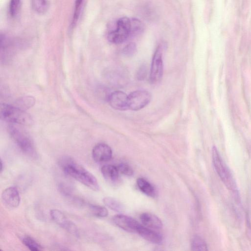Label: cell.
Returning a JSON list of instances; mask_svg holds the SVG:
<instances>
[{"label": "cell", "instance_id": "obj_1", "mask_svg": "<svg viewBox=\"0 0 251 251\" xmlns=\"http://www.w3.org/2000/svg\"><path fill=\"white\" fill-rule=\"evenodd\" d=\"M59 164L64 172L90 189L97 191L99 185L95 176L70 157H63Z\"/></svg>", "mask_w": 251, "mask_h": 251}, {"label": "cell", "instance_id": "obj_2", "mask_svg": "<svg viewBox=\"0 0 251 251\" xmlns=\"http://www.w3.org/2000/svg\"><path fill=\"white\" fill-rule=\"evenodd\" d=\"M212 152V163L217 175L227 189L234 192H236L235 180L216 147H213Z\"/></svg>", "mask_w": 251, "mask_h": 251}, {"label": "cell", "instance_id": "obj_3", "mask_svg": "<svg viewBox=\"0 0 251 251\" xmlns=\"http://www.w3.org/2000/svg\"><path fill=\"white\" fill-rule=\"evenodd\" d=\"M8 130L12 138L25 154L30 157L37 156L34 142L27 132L17 125H10Z\"/></svg>", "mask_w": 251, "mask_h": 251}, {"label": "cell", "instance_id": "obj_4", "mask_svg": "<svg viewBox=\"0 0 251 251\" xmlns=\"http://www.w3.org/2000/svg\"><path fill=\"white\" fill-rule=\"evenodd\" d=\"M1 117L5 121L16 125L31 126L33 119L23 109L5 103L0 106Z\"/></svg>", "mask_w": 251, "mask_h": 251}, {"label": "cell", "instance_id": "obj_5", "mask_svg": "<svg viewBox=\"0 0 251 251\" xmlns=\"http://www.w3.org/2000/svg\"><path fill=\"white\" fill-rule=\"evenodd\" d=\"M130 20L124 17L119 19L116 23V28L109 31L107 38L114 44H121L126 41L130 36Z\"/></svg>", "mask_w": 251, "mask_h": 251}, {"label": "cell", "instance_id": "obj_6", "mask_svg": "<svg viewBox=\"0 0 251 251\" xmlns=\"http://www.w3.org/2000/svg\"><path fill=\"white\" fill-rule=\"evenodd\" d=\"M151 93L146 90H136L128 95V109L139 110L147 105L151 100Z\"/></svg>", "mask_w": 251, "mask_h": 251}, {"label": "cell", "instance_id": "obj_7", "mask_svg": "<svg viewBox=\"0 0 251 251\" xmlns=\"http://www.w3.org/2000/svg\"><path fill=\"white\" fill-rule=\"evenodd\" d=\"M163 72L162 49L161 46L156 48L151 63L150 78L152 84L158 83L161 79Z\"/></svg>", "mask_w": 251, "mask_h": 251}, {"label": "cell", "instance_id": "obj_8", "mask_svg": "<svg viewBox=\"0 0 251 251\" xmlns=\"http://www.w3.org/2000/svg\"><path fill=\"white\" fill-rule=\"evenodd\" d=\"M50 216L52 220L61 227L75 236H78V230L76 225L68 219L65 215L58 209H51Z\"/></svg>", "mask_w": 251, "mask_h": 251}, {"label": "cell", "instance_id": "obj_9", "mask_svg": "<svg viewBox=\"0 0 251 251\" xmlns=\"http://www.w3.org/2000/svg\"><path fill=\"white\" fill-rule=\"evenodd\" d=\"M112 220L118 227L130 232H136L141 224L132 218L122 214L115 215Z\"/></svg>", "mask_w": 251, "mask_h": 251}, {"label": "cell", "instance_id": "obj_10", "mask_svg": "<svg viewBox=\"0 0 251 251\" xmlns=\"http://www.w3.org/2000/svg\"><path fill=\"white\" fill-rule=\"evenodd\" d=\"M110 105L114 109L124 111L128 109V95L121 91L110 94L107 98Z\"/></svg>", "mask_w": 251, "mask_h": 251}, {"label": "cell", "instance_id": "obj_11", "mask_svg": "<svg viewBox=\"0 0 251 251\" xmlns=\"http://www.w3.org/2000/svg\"><path fill=\"white\" fill-rule=\"evenodd\" d=\"M1 200L3 204L8 208H17L21 201L18 189L15 186L6 188L1 194Z\"/></svg>", "mask_w": 251, "mask_h": 251}, {"label": "cell", "instance_id": "obj_12", "mask_svg": "<svg viewBox=\"0 0 251 251\" xmlns=\"http://www.w3.org/2000/svg\"><path fill=\"white\" fill-rule=\"evenodd\" d=\"M92 157L97 162L100 163L109 161L112 156L111 148L104 143H99L92 150Z\"/></svg>", "mask_w": 251, "mask_h": 251}, {"label": "cell", "instance_id": "obj_13", "mask_svg": "<svg viewBox=\"0 0 251 251\" xmlns=\"http://www.w3.org/2000/svg\"><path fill=\"white\" fill-rule=\"evenodd\" d=\"M137 233L145 240L153 244H159L162 241L161 234L148 227L140 225Z\"/></svg>", "mask_w": 251, "mask_h": 251}, {"label": "cell", "instance_id": "obj_14", "mask_svg": "<svg viewBox=\"0 0 251 251\" xmlns=\"http://www.w3.org/2000/svg\"><path fill=\"white\" fill-rule=\"evenodd\" d=\"M140 219L142 224L149 228L159 229L162 227V223L160 219L151 213H143L141 214Z\"/></svg>", "mask_w": 251, "mask_h": 251}, {"label": "cell", "instance_id": "obj_15", "mask_svg": "<svg viewBox=\"0 0 251 251\" xmlns=\"http://www.w3.org/2000/svg\"><path fill=\"white\" fill-rule=\"evenodd\" d=\"M101 172L106 180L110 183H115L119 179V172L117 166L105 165L101 168Z\"/></svg>", "mask_w": 251, "mask_h": 251}, {"label": "cell", "instance_id": "obj_16", "mask_svg": "<svg viewBox=\"0 0 251 251\" xmlns=\"http://www.w3.org/2000/svg\"><path fill=\"white\" fill-rule=\"evenodd\" d=\"M136 183L139 189L145 195L154 197L156 195L154 187L147 180L143 178H138Z\"/></svg>", "mask_w": 251, "mask_h": 251}, {"label": "cell", "instance_id": "obj_17", "mask_svg": "<svg viewBox=\"0 0 251 251\" xmlns=\"http://www.w3.org/2000/svg\"><path fill=\"white\" fill-rule=\"evenodd\" d=\"M103 202L110 209L118 212L124 211L125 206L119 200L110 197H106L103 198Z\"/></svg>", "mask_w": 251, "mask_h": 251}, {"label": "cell", "instance_id": "obj_18", "mask_svg": "<svg viewBox=\"0 0 251 251\" xmlns=\"http://www.w3.org/2000/svg\"><path fill=\"white\" fill-rule=\"evenodd\" d=\"M144 31V25L139 19L133 18L130 20V31L129 37H134L141 34Z\"/></svg>", "mask_w": 251, "mask_h": 251}, {"label": "cell", "instance_id": "obj_19", "mask_svg": "<svg viewBox=\"0 0 251 251\" xmlns=\"http://www.w3.org/2000/svg\"><path fill=\"white\" fill-rule=\"evenodd\" d=\"M191 249L193 251H207V246L205 241L198 235L195 236L191 242Z\"/></svg>", "mask_w": 251, "mask_h": 251}, {"label": "cell", "instance_id": "obj_20", "mask_svg": "<svg viewBox=\"0 0 251 251\" xmlns=\"http://www.w3.org/2000/svg\"><path fill=\"white\" fill-rule=\"evenodd\" d=\"M32 7L34 10L39 14H44L49 8L47 0H31Z\"/></svg>", "mask_w": 251, "mask_h": 251}, {"label": "cell", "instance_id": "obj_21", "mask_svg": "<svg viewBox=\"0 0 251 251\" xmlns=\"http://www.w3.org/2000/svg\"><path fill=\"white\" fill-rule=\"evenodd\" d=\"M22 243L31 251H39L42 247L34 239L29 236L24 237L22 239Z\"/></svg>", "mask_w": 251, "mask_h": 251}, {"label": "cell", "instance_id": "obj_22", "mask_svg": "<svg viewBox=\"0 0 251 251\" xmlns=\"http://www.w3.org/2000/svg\"><path fill=\"white\" fill-rule=\"evenodd\" d=\"M89 208L92 214L97 217L104 218L108 214L107 209L100 205L89 204Z\"/></svg>", "mask_w": 251, "mask_h": 251}, {"label": "cell", "instance_id": "obj_23", "mask_svg": "<svg viewBox=\"0 0 251 251\" xmlns=\"http://www.w3.org/2000/svg\"><path fill=\"white\" fill-rule=\"evenodd\" d=\"M21 5V0H10L9 6V11L13 17H16L20 10Z\"/></svg>", "mask_w": 251, "mask_h": 251}, {"label": "cell", "instance_id": "obj_24", "mask_svg": "<svg viewBox=\"0 0 251 251\" xmlns=\"http://www.w3.org/2000/svg\"><path fill=\"white\" fill-rule=\"evenodd\" d=\"M83 0H75L72 25L75 26L79 18Z\"/></svg>", "mask_w": 251, "mask_h": 251}, {"label": "cell", "instance_id": "obj_25", "mask_svg": "<svg viewBox=\"0 0 251 251\" xmlns=\"http://www.w3.org/2000/svg\"><path fill=\"white\" fill-rule=\"evenodd\" d=\"M137 51L136 44L134 42H130L123 48V54L127 57H131L135 54Z\"/></svg>", "mask_w": 251, "mask_h": 251}, {"label": "cell", "instance_id": "obj_26", "mask_svg": "<svg viewBox=\"0 0 251 251\" xmlns=\"http://www.w3.org/2000/svg\"><path fill=\"white\" fill-rule=\"evenodd\" d=\"M120 173L126 176H132L133 171L132 168L126 163H121L117 166Z\"/></svg>", "mask_w": 251, "mask_h": 251}, {"label": "cell", "instance_id": "obj_27", "mask_svg": "<svg viewBox=\"0 0 251 251\" xmlns=\"http://www.w3.org/2000/svg\"><path fill=\"white\" fill-rule=\"evenodd\" d=\"M147 74V68L145 65H142L138 69L136 77L138 80H143L146 77Z\"/></svg>", "mask_w": 251, "mask_h": 251}, {"label": "cell", "instance_id": "obj_28", "mask_svg": "<svg viewBox=\"0 0 251 251\" xmlns=\"http://www.w3.org/2000/svg\"><path fill=\"white\" fill-rule=\"evenodd\" d=\"M3 163H2V159H1L0 160V172H2V170H3Z\"/></svg>", "mask_w": 251, "mask_h": 251}]
</instances>
